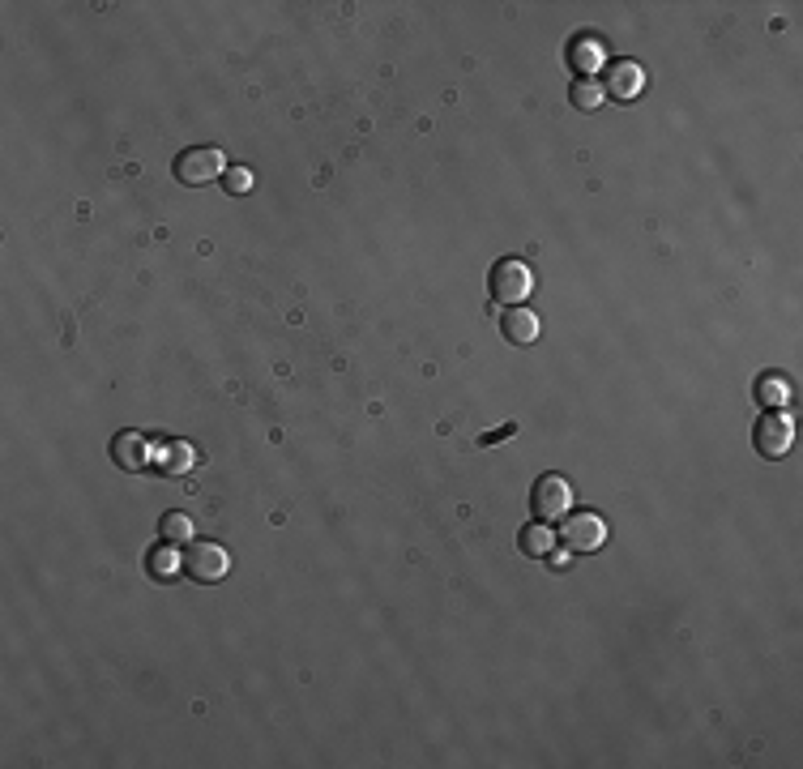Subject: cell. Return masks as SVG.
Wrapping results in <instances>:
<instances>
[{
    "label": "cell",
    "instance_id": "obj_7",
    "mask_svg": "<svg viewBox=\"0 0 803 769\" xmlns=\"http://www.w3.org/2000/svg\"><path fill=\"white\" fill-rule=\"evenodd\" d=\"M112 462L120 466V470H129V475H137V470H146V466H154V445L146 441L141 432H116L112 436Z\"/></svg>",
    "mask_w": 803,
    "mask_h": 769
},
{
    "label": "cell",
    "instance_id": "obj_10",
    "mask_svg": "<svg viewBox=\"0 0 803 769\" xmlns=\"http://www.w3.org/2000/svg\"><path fill=\"white\" fill-rule=\"evenodd\" d=\"M551 547H556V535L543 526V522H526L522 530H517V552H522L526 560H543L551 556Z\"/></svg>",
    "mask_w": 803,
    "mask_h": 769
},
{
    "label": "cell",
    "instance_id": "obj_8",
    "mask_svg": "<svg viewBox=\"0 0 803 769\" xmlns=\"http://www.w3.org/2000/svg\"><path fill=\"white\" fill-rule=\"evenodd\" d=\"M500 334H505V342H513V347H534L539 334H543V321H539V312L517 304V308H509L505 317H500Z\"/></svg>",
    "mask_w": 803,
    "mask_h": 769
},
{
    "label": "cell",
    "instance_id": "obj_5",
    "mask_svg": "<svg viewBox=\"0 0 803 769\" xmlns=\"http://www.w3.org/2000/svg\"><path fill=\"white\" fill-rule=\"evenodd\" d=\"M227 569H231V556H227V547H223V543L201 539V543H193V547L184 552V573L193 577V582H201V586L223 582Z\"/></svg>",
    "mask_w": 803,
    "mask_h": 769
},
{
    "label": "cell",
    "instance_id": "obj_13",
    "mask_svg": "<svg viewBox=\"0 0 803 769\" xmlns=\"http://www.w3.org/2000/svg\"><path fill=\"white\" fill-rule=\"evenodd\" d=\"M184 569V556H176V552H171V547H154V552L146 556V573L154 577V582H167V577H176Z\"/></svg>",
    "mask_w": 803,
    "mask_h": 769
},
{
    "label": "cell",
    "instance_id": "obj_1",
    "mask_svg": "<svg viewBox=\"0 0 803 769\" xmlns=\"http://www.w3.org/2000/svg\"><path fill=\"white\" fill-rule=\"evenodd\" d=\"M791 445H795V419L786 411H765L757 419V428H752V449H757L761 458L778 462L791 453Z\"/></svg>",
    "mask_w": 803,
    "mask_h": 769
},
{
    "label": "cell",
    "instance_id": "obj_14",
    "mask_svg": "<svg viewBox=\"0 0 803 769\" xmlns=\"http://www.w3.org/2000/svg\"><path fill=\"white\" fill-rule=\"evenodd\" d=\"M569 99H573L577 112H598V107L607 103V94H603V82H594V77H581V82H573Z\"/></svg>",
    "mask_w": 803,
    "mask_h": 769
},
{
    "label": "cell",
    "instance_id": "obj_2",
    "mask_svg": "<svg viewBox=\"0 0 803 769\" xmlns=\"http://www.w3.org/2000/svg\"><path fill=\"white\" fill-rule=\"evenodd\" d=\"M530 513H534V522H560V517H569V513H573V488H569V479L543 475V479L530 488Z\"/></svg>",
    "mask_w": 803,
    "mask_h": 769
},
{
    "label": "cell",
    "instance_id": "obj_4",
    "mask_svg": "<svg viewBox=\"0 0 803 769\" xmlns=\"http://www.w3.org/2000/svg\"><path fill=\"white\" fill-rule=\"evenodd\" d=\"M171 171H176V180L188 184V188H201L223 176V154H218L214 146H188L176 154V163H171Z\"/></svg>",
    "mask_w": 803,
    "mask_h": 769
},
{
    "label": "cell",
    "instance_id": "obj_16",
    "mask_svg": "<svg viewBox=\"0 0 803 769\" xmlns=\"http://www.w3.org/2000/svg\"><path fill=\"white\" fill-rule=\"evenodd\" d=\"M218 184H223L231 197H244V193H253V171H248V167H227Z\"/></svg>",
    "mask_w": 803,
    "mask_h": 769
},
{
    "label": "cell",
    "instance_id": "obj_11",
    "mask_svg": "<svg viewBox=\"0 0 803 769\" xmlns=\"http://www.w3.org/2000/svg\"><path fill=\"white\" fill-rule=\"evenodd\" d=\"M193 462H197V453L188 441H167V445L154 449V466H159L163 475H184Z\"/></svg>",
    "mask_w": 803,
    "mask_h": 769
},
{
    "label": "cell",
    "instance_id": "obj_15",
    "mask_svg": "<svg viewBox=\"0 0 803 769\" xmlns=\"http://www.w3.org/2000/svg\"><path fill=\"white\" fill-rule=\"evenodd\" d=\"M193 539V522L188 513H167L163 517V543H188Z\"/></svg>",
    "mask_w": 803,
    "mask_h": 769
},
{
    "label": "cell",
    "instance_id": "obj_12",
    "mask_svg": "<svg viewBox=\"0 0 803 769\" xmlns=\"http://www.w3.org/2000/svg\"><path fill=\"white\" fill-rule=\"evenodd\" d=\"M757 402L765 411H786V402H791V381H786L782 372L757 376Z\"/></svg>",
    "mask_w": 803,
    "mask_h": 769
},
{
    "label": "cell",
    "instance_id": "obj_17",
    "mask_svg": "<svg viewBox=\"0 0 803 769\" xmlns=\"http://www.w3.org/2000/svg\"><path fill=\"white\" fill-rule=\"evenodd\" d=\"M569 60H573V65H577L581 73H590V69H598V60H603V52H598V43H594V39H581V43H573Z\"/></svg>",
    "mask_w": 803,
    "mask_h": 769
},
{
    "label": "cell",
    "instance_id": "obj_18",
    "mask_svg": "<svg viewBox=\"0 0 803 769\" xmlns=\"http://www.w3.org/2000/svg\"><path fill=\"white\" fill-rule=\"evenodd\" d=\"M517 432V423H505V428H496V432H487L479 445H496V441H509V436Z\"/></svg>",
    "mask_w": 803,
    "mask_h": 769
},
{
    "label": "cell",
    "instance_id": "obj_3",
    "mask_svg": "<svg viewBox=\"0 0 803 769\" xmlns=\"http://www.w3.org/2000/svg\"><path fill=\"white\" fill-rule=\"evenodd\" d=\"M487 282H492V300H496V304H509V308H517V304H522L526 295L534 291L530 265H526V261H513V257L496 261L492 274H487Z\"/></svg>",
    "mask_w": 803,
    "mask_h": 769
},
{
    "label": "cell",
    "instance_id": "obj_9",
    "mask_svg": "<svg viewBox=\"0 0 803 769\" xmlns=\"http://www.w3.org/2000/svg\"><path fill=\"white\" fill-rule=\"evenodd\" d=\"M645 90V69L633 65V60H616V65H607V82H603V94H611V99H637V94Z\"/></svg>",
    "mask_w": 803,
    "mask_h": 769
},
{
    "label": "cell",
    "instance_id": "obj_6",
    "mask_svg": "<svg viewBox=\"0 0 803 769\" xmlns=\"http://www.w3.org/2000/svg\"><path fill=\"white\" fill-rule=\"evenodd\" d=\"M560 543L573 556H590L607 543V522L598 513H569V522H560Z\"/></svg>",
    "mask_w": 803,
    "mask_h": 769
}]
</instances>
